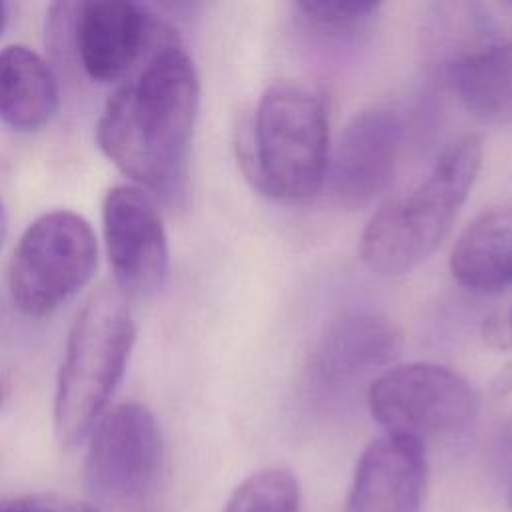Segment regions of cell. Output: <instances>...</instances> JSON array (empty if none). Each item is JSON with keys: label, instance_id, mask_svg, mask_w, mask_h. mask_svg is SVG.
I'll use <instances>...</instances> for the list:
<instances>
[{"label": "cell", "instance_id": "9a60e30c", "mask_svg": "<svg viewBox=\"0 0 512 512\" xmlns=\"http://www.w3.org/2000/svg\"><path fill=\"white\" fill-rule=\"evenodd\" d=\"M452 90L460 104L484 122L512 120V40L492 42L450 64Z\"/></svg>", "mask_w": 512, "mask_h": 512}, {"label": "cell", "instance_id": "ffe728a7", "mask_svg": "<svg viewBox=\"0 0 512 512\" xmlns=\"http://www.w3.org/2000/svg\"><path fill=\"white\" fill-rule=\"evenodd\" d=\"M490 394L494 398H504L512 394V358L500 366V370L490 380Z\"/></svg>", "mask_w": 512, "mask_h": 512}, {"label": "cell", "instance_id": "d6986e66", "mask_svg": "<svg viewBox=\"0 0 512 512\" xmlns=\"http://www.w3.org/2000/svg\"><path fill=\"white\" fill-rule=\"evenodd\" d=\"M482 336L492 348H508L512 344V326L510 320L500 312L486 316L482 326Z\"/></svg>", "mask_w": 512, "mask_h": 512}, {"label": "cell", "instance_id": "603a6c76", "mask_svg": "<svg viewBox=\"0 0 512 512\" xmlns=\"http://www.w3.org/2000/svg\"><path fill=\"white\" fill-rule=\"evenodd\" d=\"M2 398H4V386H2V382H0V404H2Z\"/></svg>", "mask_w": 512, "mask_h": 512}, {"label": "cell", "instance_id": "3957f363", "mask_svg": "<svg viewBox=\"0 0 512 512\" xmlns=\"http://www.w3.org/2000/svg\"><path fill=\"white\" fill-rule=\"evenodd\" d=\"M482 162L476 134L454 140L430 174L382 204L360 236V258L376 274L398 276L422 264L446 238Z\"/></svg>", "mask_w": 512, "mask_h": 512}, {"label": "cell", "instance_id": "52a82bcc", "mask_svg": "<svg viewBox=\"0 0 512 512\" xmlns=\"http://www.w3.org/2000/svg\"><path fill=\"white\" fill-rule=\"evenodd\" d=\"M162 468V430L144 404H118L92 428L84 484L94 498L116 504L140 500L154 490Z\"/></svg>", "mask_w": 512, "mask_h": 512}, {"label": "cell", "instance_id": "5b68a950", "mask_svg": "<svg viewBox=\"0 0 512 512\" xmlns=\"http://www.w3.org/2000/svg\"><path fill=\"white\" fill-rule=\"evenodd\" d=\"M96 262L88 220L70 210L46 212L24 230L10 258L12 304L28 316H46L90 282Z\"/></svg>", "mask_w": 512, "mask_h": 512}, {"label": "cell", "instance_id": "5bb4252c", "mask_svg": "<svg viewBox=\"0 0 512 512\" xmlns=\"http://www.w3.org/2000/svg\"><path fill=\"white\" fill-rule=\"evenodd\" d=\"M58 108V82L34 50L12 44L0 50V120L22 132L50 122Z\"/></svg>", "mask_w": 512, "mask_h": 512}, {"label": "cell", "instance_id": "8992f818", "mask_svg": "<svg viewBox=\"0 0 512 512\" xmlns=\"http://www.w3.org/2000/svg\"><path fill=\"white\" fill-rule=\"evenodd\" d=\"M366 400L372 418L386 434L420 444L464 432L478 412L472 384L434 362L394 364L382 370L370 382Z\"/></svg>", "mask_w": 512, "mask_h": 512}, {"label": "cell", "instance_id": "7a4b0ae2", "mask_svg": "<svg viewBox=\"0 0 512 512\" xmlns=\"http://www.w3.org/2000/svg\"><path fill=\"white\" fill-rule=\"evenodd\" d=\"M244 176L280 200L312 196L328 174V120L322 100L302 84L272 82L236 130Z\"/></svg>", "mask_w": 512, "mask_h": 512}, {"label": "cell", "instance_id": "7402d4cb", "mask_svg": "<svg viewBox=\"0 0 512 512\" xmlns=\"http://www.w3.org/2000/svg\"><path fill=\"white\" fill-rule=\"evenodd\" d=\"M6 18H8L6 4H4V2H0V34H2V30H4V26H6Z\"/></svg>", "mask_w": 512, "mask_h": 512}, {"label": "cell", "instance_id": "e0dca14e", "mask_svg": "<svg viewBox=\"0 0 512 512\" xmlns=\"http://www.w3.org/2000/svg\"><path fill=\"white\" fill-rule=\"evenodd\" d=\"M298 10L318 30L330 34H354L366 28L380 10L378 2L366 0H306Z\"/></svg>", "mask_w": 512, "mask_h": 512}, {"label": "cell", "instance_id": "9c48e42d", "mask_svg": "<svg viewBox=\"0 0 512 512\" xmlns=\"http://www.w3.org/2000/svg\"><path fill=\"white\" fill-rule=\"evenodd\" d=\"M158 22L132 2H74L68 46L84 72L114 82L130 72L154 42Z\"/></svg>", "mask_w": 512, "mask_h": 512}, {"label": "cell", "instance_id": "277c9868", "mask_svg": "<svg viewBox=\"0 0 512 512\" xmlns=\"http://www.w3.org/2000/svg\"><path fill=\"white\" fill-rule=\"evenodd\" d=\"M134 338L126 296L116 286H102L76 316L56 378L54 432L64 448L78 446L102 418Z\"/></svg>", "mask_w": 512, "mask_h": 512}, {"label": "cell", "instance_id": "2e32d148", "mask_svg": "<svg viewBox=\"0 0 512 512\" xmlns=\"http://www.w3.org/2000/svg\"><path fill=\"white\" fill-rule=\"evenodd\" d=\"M222 512H300L298 480L284 468L258 470L232 492Z\"/></svg>", "mask_w": 512, "mask_h": 512}, {"label": "cell", "instance_id": "6da1fadb", "mask_svg": "<svg viewBox=\"0 0 512 512\" xmlns=\"http://www.w3.org/2000/svg\"><path fill=\"white\" fill-rule=\"evenodd\" d=\"M198 106L194 62L180 46L166 42L134 80L108 98L96 142L138 188L178 202L186 194Z\"/></svg>", "mask_w": 512, "mask_h": 512}, {"label": "cell", "instance_id": "44dd1931", "mask_svg": "<svg viewBox=\"0 0 512 512\" xmlns=\"http://www.w3.org/2000/svg\"><path fill=\"white\" fill-rule=\"evenodd\" d=\"M6 234H8V218H6V210H4V206L0 202V248H2V244L6 240Z\"/></svg>", "mask_w": 512, "mask_h": 512}, {"label": "cell", "instance_id": "7c38bea8", "mask_svg": "<svg viewBox=\"0 0 512 512\" xmlns=\"http://www.w3.org/2000/svg\"><path fill=\"white\" fill-rule=\"evenodd\" d=\"M400 350L402 332L388 316L374 310H348L336 316L320 338L314 372L328 384L354 382L390 368Z\"/></svg>", "mask_w": 512, "mask_h": 512}, {"label": "cell", "instance_id": "30bf717a", "mask_svg": "<svg viewBox=\"0 0 512 512\" xmlns=\"http://www.w3.org/2000/svg\"><path fill=\"white\" fill-rule=\"evenodd\" d=\"M404 122L390 106H372L344 126L328 172L336 196L346 204H364L378 196L394 176Z\"/></svg>", "mask_w": 512, "mask_h": 512}, {"label": "cell", "instance_id": "ac0fdd59", "mask_svg": "<svg viewBox=\"0 0 512 512\" xmlns=\"http://www.w3.org/2000/svg\"><path fill=\"white\" fill-rule=\"evenodd\" d=\"M0 512H98L90 502L62 494H26L0 502Z\"/></svg>", "mask_w": 512, "mask_h": 512}, {"label": "cell", "instance_id": "4fadbf2b", "mask_svg": "<svg viewBox=\"0 0 512 512\" xmlns=\"http://www.w3.org/2000/svg\"><path fill=\"white\" fill-rule=\"evenodd\" d=\"M450 272L476 292L512 286V198L484 208L466 224L452 244Z\"/></svg>", "mask_w": 512, "mask_h": 512}, {"label": "cell", "instance_id": "8fae6325", "mask_svg": "<svg viewBox=\"0 0 512 512\" xmlns=\"http://www.w3.org/2000/svg\"><path fill=\"white\" fill-rule=\"evenodd\" d=\"M426 472L424 444L384 434L360 454L344 512H420Z\"/></svg>", "mask_w": 512, "mask_h": 512}, {"label": "cell", "instance_id": "ba28073f", "mask_svg": "<svg viewBox=\"0 0 512 512\" xmlns=\"http://www.w3.org/2000/svg\"><path fill=\"white\" fill-rule=\"evenodd\" d=\"M102 228L116 288L124 296L156 294L168 276V238L160 212L142 188L114 186L102 204Z\"/></svg>", "mask_w": 512, "mask_h": 512}, {"label": "cell", "instance_id": "cb8c5ba5", "mask_svg": "<svg viewBox=\"0 0 512 512\" xmlns=\"http://www.w3.org/2000/svg\"><path fill=\"white\" fill-rule=\"evenodd\" d=\"M508 320H510V326H512V312H510V316H508Z\"/></svg>", "mask_w": 512, "mask_h": 512}]
</instances>
